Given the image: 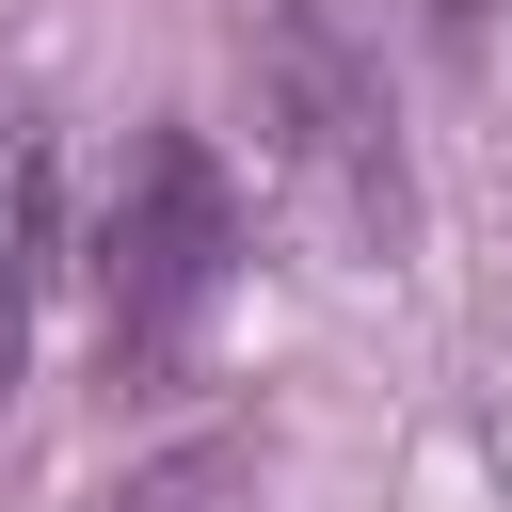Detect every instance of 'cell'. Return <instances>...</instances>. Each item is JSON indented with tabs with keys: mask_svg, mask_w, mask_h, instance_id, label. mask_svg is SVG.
Returning a JSON list of instances; mask_svg holds the SVG:
<instances>
[{
	"mask_svg": "<svg viewBox=\"0 0 512 512\" xmlns=\"http://www.w3.org/2000/svg\"><path fill=\"white\" fill-rule=\"evenodd\" d=\"M240 80H256V160L272 192L320 224L336 272H384L416 240V160H400V96L368 64V32L336 0H256L240 16Z\"/></svg>",
	"mask_w": 512,
	"mask_h": 512,
	"instance_id": "1",
	"label": "cell"
},
{
	"mask_svg": "<svg viewBox=\"0 0 512 512\" xmlns=\"http://www.w3.org/2000/svg\"><path fill=\"white\" fill-rule=\"evenodd\" d=\"M240 256H256V224H240L224 144H208V128H176V112H160V128H128V160H112V192H96V240H80L96 368H112V384H176V368L208 352V320H224Z\"/></svg>",
	"mask_w": 512,
	"mask_h": 512,
	"instance_id": "2",
	"label": "cell"
},
{
	"mask_svg": "<svg viewBox=\"0 0 512 512\" xmlns=\"http://www.w3.org/2000/svg\"><path fill=\"white\" fill-rule=\"evenodd\" d=\"M32 288H48V128H0V400L32 368Z\"/></svg>",
	"mask_w": 512,
	"mask_h": 512,
	"instance_id": "3",
	"label": "cell"
},
{
	"mask_svg": "<svg viewBox=\"0 0 512 512\" xmlns=\"http://www.w3.org/2000/svg\"><path fill=\"white\" fill-rule=\"evenodd\" d=\"M112 512H272V480H256V448L240 432H176V448H144L128 464V496Z\"/></svg>",
	"mask_w": 512,
	"mask_h": 512,
	"instance_id": "4",
	"label": "cell"
},
{
	"mask_svg": "<svg viewBox=\"0 0 512 512\" xmlns=\"http://www.w3.org/2000/svg\"><path fill=\"white\" fill-rule=\"evenodd\" d=\"M496 16H512V0H432V32H448V48H480Z\"/></svg>",
	"mask_w": 512,
	"mask_h": 512,
	"instance_id": "5",
	"label": "cell"
},
{
	"mask_svg": "<svg viewBox=\"0 0 512 512\" xmlns=\"http://www.w3.org/2000/svg\"><path fill=\"white\" fill-rule=\"evenodd\" d=\"M0 128H16V112H0Z\"/></svg>",
	"mask_w": 512,
	"mask_h": 512,
	"instance_id": "6",
	"label": "cell"
}]
</instances>
